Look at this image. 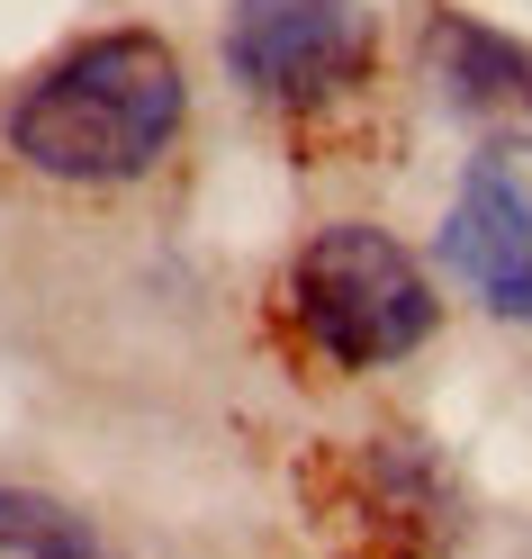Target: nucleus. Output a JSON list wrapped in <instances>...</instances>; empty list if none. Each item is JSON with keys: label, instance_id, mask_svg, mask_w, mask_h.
<instances>
[{"label": "nucleus", "instance_id": "obj_5", "mask_svg": "<svg viewBox=\"0 0 532 559\" xmlns=\"http://www.w3.org/2000/svg\"><path fill=\"white\" fill-rule=\"evenodd\" d=\"M424 73H434L442 109L470 118L487 145H532V46L442 10L434 27H424Z\"/></svg>", "mask_w": 532, "mask_h": 559}, {"label": "nucleus", "instance_id": "obj_4", "mask_svg": "<svg viewBox=\"0 0 532 559\" xmlns=\"http://www.w3.org/2000/svg\"><path fill=\"white\" fill-rule=\"evenodd\" d=\"M442 262L460 271V289H470L487 317L506 325H532V181L515 163H470V181H460L451 217H442Z\"/></svg>", "mask_w": 532, "mask_h": 559}, {"label": "nucleus", "instance_id": "obj_6", "mask_svg": "<svg viewBox=\"0 0 532 559\" xmlns=\"http://www.w3.org/2000/svg\"><path fill=\"white\" fill-rule=\"evenodd\" d=\"M0 559H109L82 514H63L55 497L0 487Z\"/></svg>", "mask_w": 532, "mask_h": 559}, {"label": "nucleus", "instance_id": "obj_1", "mask_svg": "<svg viewBox=\"0 0 532 559\" xmlns=\"http://www.w3.org/2000/svg\"><path fill=\"white\" fill-rule=\"evenodd\" d=\"M181 118H190V82L163 37H91L19 91L10 154L46 181L118 190L172 154Z\"/></svg>", "mask_w": 532, "mask_h": 559}, {"label": "nucleus", "instance_id": "obj_2", "mask_svg": "<svg viewBox=\"0 0 532 559\" xmlns=\"http://www.w3.org/2000/svg\"><path fill=\"white\" fill-rule=\"evenodd\" d=\"M289 307L334 370H388L434 334V280L379 226H326L289 271Z\"/></svg>", "mask_w": 532, "mask_h": 559}, {"label": "nucleus", "instance_id": "obj_3", "mask_svg": "<svg viewBox=\"0 0 532 559\" xmlns=\"http://www.w3.org/2000/svg\"><path fill=\"white\" fill-rule=\"evenodd\" d=\"M370 19L362 0H226V73L271 109H316L362 82Z\"/></svg>", "mask_w": 532, "mask_h": 559}]
</instances>
